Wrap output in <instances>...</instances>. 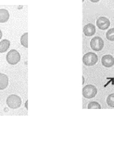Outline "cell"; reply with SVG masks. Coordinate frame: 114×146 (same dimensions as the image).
Returning a JSON list of instances; mask_svg holds the SVG:
<instances>
[{
  "label": "cell",
  "instance_id": "cell-14",
  "mask_svg": "<svg viewBox=\"0 0 114 146\" xmlns=\"http://www.w3.org/2000/svg\"><path fill=\"white\" fill-rule=\"evenodd\" d=\"M107 103L110 106L114 108V94H111L107 98Z\"/></svg>",
  "mask_w": 114,
  "mask_h": 146
},
{
  "label": "cell",
  "instance_id": "cell-15",
  "mask_svg": "<svg viewBox=\"0 0 114 146\" xmlns=\"http://www.w3.org/2000/svg\"><path fill=\"white\" fill-rule=\"evenodd\" d=\"M101 106L96 102H91L88 104V109H101Z\"/></svg>",
  "mask_w": 114,
  "mask_h": 146
},
{
  "label": "cell",
  "instance_id": "cell-9",
  "mask_svg": "<svg viewBox=\"0 0 114 146\" xmlns=\"http://www.w3.org/2000/svg\"><path fill=\"white\" fill-rule=\"evenodd\" d=\"M9 85V78L6 74L0 73V90H4Z\"/></svg>",
  "mask_w": 114,
  "mask_h": 146
},
{
  "label": "cell",
  "instance_id": "cell-13",
  "mask_svg": "<svg viewBox=\"0 0 114 146\" xmlns=\"http://www.w3.org/2000/svg\"><path fill=\"white\" fill-rule=\"evenodd\" d=\"M106 37L108 41L114 42V28L108 30V31L106 34Z\"/></svg>",
  "mask_w": 114,
  "mask_h": 146
},
{
  "label": "cell",
  "instance_id": "cell-18",
  "mask_svg": "<svg viewBox=\"0 0 114 146\" xmlns=\"http://www.w3.org/2000/svg\"><path fill=\"white\" fill-rule=\"evenodd\" d=\"M91 3H98L99 2V0H91Z\"/></svg>",
  "mask_w": 114,
  "mask_h": 146
},
{
  "label": "cell",
  "instance_id": "cell-1",
  "mask_svg": "<svg viewBox=\"0 0 114 146\" xmlns=\"http://www.w3.org/2000/svg\"><path fill=\"white\" fill-rule=\"evenodd\" d=\"M7 105L9 108L11 109H17L19 108L21 103H22V101L21 99V97L17 95H10L8 98H7Z\"/></svg>",
  "mask_w": 114,
  "mask_h": 146
},
{
  "label": "cell",
  "instance_id": "cell-12",
  "mask_svg": "<svg viewBox=\"0 0 114 146\" xmlns=\"http://www.w3.org/2000/svg\"><path fill=\"white\" fill-rule=\"evenodd\" d=\"M21 43L24 47L27 48L28 47V33L25 32L24 33L21 37Z\"/></svg>",
  "mask_w": 114,
  "mask_h": 146
},
{
  "label": "cell",
  "instance_id": "cell-2",
  "mask_svg": "<svg viewBox=\"0 0 114 146\" xmlns=\"http://www.w3.org/2000/svg\"><path fill=\"white\" fill-rule=\"evenodd\" d=\"M7 62L11 65H15L21 61V55L15 49L10 50L6 55Z\"/></svg>",
  "mask_w": 114,
  "mask_h": 146
},
{
  "label": "cell",
  "instance_id": "cell-16",
  "mask_svg": "<svg viewBox=\"0 0 114 146\" xmlns=\"http://www.w3.org/2000/svg\"><path fill=\"white\" fill-rule=\"evenodd\" d=\"M25 107L26 109H28V101L25 102Z\"/></svg>",
  "mask_w": 114,
  "mask_h": 146
},
{
  "label": "cell",
  "instance_id": "cell-10",
  "mask_svg": "<svg viewBox=\"0 0 114 146\" xmlns=\"http://www.w3.org/2000/svg\"><path fill=\"white\" fill-rule=\"evenodd\" d=\"M9 19V13L7 9H0V23H6Z\"/></svg>",
  "mask_w": 114,
  "mask_h": 146
},
{
  "label": "cell",
  "instance_id": "cell-11",
  "mask_svg": "<svg viewBox=\"0 0 114 146\" xmlns=\"http://www.w3.org/2000/svg\"><path fill=\"white\" fill-rule=\"evenodd\" d=\"M10 46V41L4 39L0 42V53L5 52Z\"/></svg>",
  "mask_w": 114,
  "mask_h": 146
},
{
  "label": "cell",
  "instance_id": "cell-17",
  "mask_svg": "<svg viewBox=\"0 0 114 146\" xmlns=\"http://www.w3.org/2000/svg\"><path fill=\"white\" fill-rule=\"evenodd\" d=\"M2 37H3V32H2V31L0 30V40L2 39Z\"/></svg>",
  "mask_w": 114,
  "mask_h": 146
},
{
  "label": "cell",
  "instance_id": "cell-3",
  "mask_svg": "<svg viewBox=\"0 0 114 146\" xmlns=\"http://www.w3.org/2000/svg\"><path fill=\"white\" fill-rule=\"evenodd\" d=\"M83 96L86 99H91L94 98L97 94V89L95 85L92 84H87L83 88L82 90Z\"/></svg>",
  "mask_w": 114,
  "mask_h": 146
},
{
  "label": "cell",
  "instance_id": "cell-7",
  "mask_svg": "<svg viewBox=\"0 0 114 146\" xmlns=\"http://www.w3.org/2000/svg\"><path fill=\"white\" fill-rule=\"evenodd\" d=\"M101 63L105 68H111L114 65V58L112 55H105L101 58Z\"/></svg>",
  "mask_w": 114,
  "mask_h": 146
},
{
  "label": "cell",
  "instance_id": "cell-4",
  "mask_svg": "<svg viewBox=\"0 0 114 146\" xmlns=\"http://www.w3.org/2000/svg\"><path fill=\"white\" fill-rule=\"evenodd\" d=\"M98 62V56L94 52H87L83 57V63L86 66H94Z\"/></svg>",
  "mask_w": 114,
  "mask_h": 146
},
{
  "label": "cell",
  "instance_id": "cell-6",
  "mask_svg": "<svg viewBox=\"0 0 114 146\" xmlns=\"http://www.w3.org/2000/svg\"><path fill=\"white\" fill-rule=\"evenodd\" d=\"M96 25L97 27L101 30V31H105L107 29L109 28L110 26V21L106 18V17H99L96 21Z\"/></svg>",
  "mask_w": 114,
  "mask_h": 146
},
{
  "label": "cell",
  "instance_id": "cell-5",
  "mask_svg": "<svg viewBox=\"0 0 114 146\" xmlns=\"http://www.w3.org/2000/svg\"><path fill=\"white\" fill-rule=\"evenodd\" d=\"M91 47L92 50L95 52H100L104 47V41L100 36H95L92 38L91 41Z\"/></svg>",
  "mask_w": 114,
  "mask_h": 146
},
{
  "label": "cell",
  "instance_id": "cell-8",
  "mask_svg": "<svg viewBox=\"0 0 114 146\" xmlns=\"http://www.w3.org/2000/svg\"><path fill=\"white\" fill-rule=\"evenodd\" d=\"M83 32H84L85 36H93L95 33V26L93 24L89 23V24L85 25V27L83 29Z\"/></svg>",
  "mask_w": 114,
  "mask_h": 146
}]
</instances>
